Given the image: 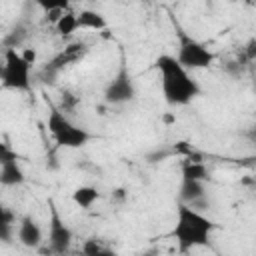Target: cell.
Wrapping results in <instances>:
<instances>
[{"label":"cell","instance_id":"1","mask_svg":"<svg viewBox=\"0 0 256 256\" xmlns=\"http://www.w3.org/2000/svg\"><path fill=\"white\" fill-rule=\"evenodd\" d=\"M214 230H216V222L206 214H202L198 208L188 206L184 202L176 204V216L170 236L176 242L180 254H188L196 248L210 246Z\"/></svg>","mask_w":256,"mask_h":256},{"label":"cell","instance_id":"2","mask_svg":"<svg viewBox=\"0 0 256 256\" xmlns=\"http://www.w3.org/2000/svg\"><path fill=\"white\" fill-rule=\"evenodd\" d=\"M154 64L158 70L162 96L170 106H188L194 98L200 96L202 88L198 80L176 60V56L162 54Z\"/></svg>","mask_w":256,"mask_h":256},{"label":"cell","instance_id":"13","mask_svg":"<svg viewBox=\"0 0 256 256\" xmlns=\"http://www.w3.org/2000/svg\"><path fill=\"white\" fill-rule=\"evenodd\" d=\"M56 32L64 38V36H72L74 32H78V12H72L70 8L60 16V20L54 24Z\"/></svg>","mask_w":256,"mask_h":256},{"label":"cell","instance_id":"7","mask_svg":"<svg viewBox=\"0 0 256 256\" xmlns=\"http://www.w3.org/2000/svg\"><path fill=\"white\" fill-rule=\"evenodd\" d=\"M26 180L24 170L18 162L16 152H12L6 144L2 146V156H0V182L2 186H20Z\"/></svg>","mask_w":256,"mask_h":256},{"label":"cell","instance_id":"6","mask_svg":"<svg viewBox=\"0 0 256 256\" xmlns=\"http://www.w3.org/2000/svg\"><path fill=\"white\" fill-rule=\"evenodd\" d=\"M48 206H50V216H48V238H46L48 248L46 250L52 256H64L72 246L74 234L70 226L64 222V218L60 216L54 200H48Z\"/></svg>","mask_w":256,"mask_h":256},{"label":"cell","instance_id":"17","mask_svg":"<svg viewBox=\"0 0 256 256\" xmlns=\"http://www.w3.org/2000/svg\"><path fill=\"white\" fill-rule=\"evenodd\" d=\"M248 136H250V138H252V140L256 142V126H252V128H250V132H248Z\"/></svg>","mask_w":256,"mask_h":256},{"label":"cell","instance_id":"10","mask_svg":"<svg viewBox=\"0 0 256 256\" xmlns=\"http://www.w3.org/2000/svg\"><path fill=\"white\" fill-rule=\"evenodd\" d=\"M182 200L184 204L188 206H194L196 208V202L204 198V182L202 180H190V178H182Z\"/></svg>","mask_w":256,"mask_h":256},{"label":"cell","instance_id":"14","mask_svg":"<svg viewBox=\"0 0 256 256\" xmlns=\"http://www.w3.org/2000/svg\"><path fill=\"white\" fill-rule=\"evenodd\" d=\"M82 254H84V256H116L114 252L108 250L106 244H102V242L96 240V238H90V240L84 242V246H82Z\"/></svg>","mask_w":256,"mask_h":256},{"label":"cell","instance_id":"9","mask_svg":"<svg viewBox=\"0 0 256 256\" xmlns=\"http://www.w3.org/2000/svg\"><path fill=\"white\" fill-rule=\"evenodd\" d=\"M16 236H18V242L26 248H38L44 242V232L32 216L20 218V222L16 226Z\"/></svg>","mask_w":256,"mask_h":256},{"label":"cell","instance_id":"12","mask_svg":"<svg viewBox=\"0 0 256 256\" xmlns=\"http://www.w3.org/2000/svg\"><path fill=\"white\" fill-rule=\"evenodd\" d=\"M108 28L106 18L96 10H80L78 12V30H104Z\"/></svg>","mask_w":256,"mask_h":256},{"label":"cell","instance_id":"16","mask_svg":"<svg viewBox=\"0 0 256 256\" xmlns=\"http://www.w3.org/2000/svg\"><path fill=\"white\" fill-rule=\"evenodd\" d=\"M22 56L26 58V62H28L30 66H34V64H36V50H34V48H26V50L22 52Z\"/></svg>","mask_w":256,"mask_h":256},{"label":"cell","instance_id":"3","mask_svg":"<svg viewBox=\"0 0 256 256\" xmlns=\"http://www.w3.org/2000/svg\"><path fill=\"white\" fill-rule=\"evenodd\" d=\"M46 128L50 132V136L54 138V142L60 146V148H70V150H76V148H82L90 142L92 134L74 124L66 112L58 106H50L48 110V116H46Z\"/></svg>","mask_w":256,"mask_h":256},{"label":"cell","instance_id":"11","mask_svg":"<svg viewBox=\"0 0 256 256\" xmlns=\"http://www.w3.org/2000/svg\"><path fill=\"white\" fill-rule=\"evenodd\" d=\"M98 198H100L98 188L96 186H88V184L86 186H78L72 192V202L82 210H90L94 206V202H98Z\"/></svg>","mask_w":256,"mask_h":256},{"label":"cell","instance_id":"5","mask_svg":"<svg viewBox=\"0 0 256 256\" xmlns=\"http://www.w3.org/2000/svg\"><path fill=\"white\" fill-rule=\"evenodd\" d=\"M214 52L208 50L202 42L180 30L178 34V50H176V60L186 68V70H202L212 66L214 62Z\"/></svg>","mask_w":256,"mask_h":256},{"label":"cell","instance_id":"4","mask_svg":"<svg viewBox=\"0 0 256 256\" xmlns=\"http://www.w3.org/2000/svg\"><path fill=\"white\" fill-rule=\"evenodd\" d=\"M30 64L18 52L16 48H6L4 50V62H2V88L6 90H16V92H28L32 88L30 80Z\"/></svg>","mask_w":256,"mask_h":256},{"label":"cell","instance_id":"8","mask_svg":"<svg viewBox=\"0 0 256 256\" xmlns=\"http://www.w3.org/2000/svg\"><path fill=\"white\" fill-rule=\"evenodd\" d=\"M134 94H136V88H134L132 78H130V74L126 70H120L116 74V78L106 86V92H104L106 102H110V104L128 102V100L134 98Z\"/></svg>","mask_w":256,"mask_h":256},{"label":"cell","instance_id":"15","mask_svg":"<svg viewBox=\"0 0 256 256\" xmlns=\"http://www.w3.org/2000/svg\"><path fill=\"white\" fill-rule=\"evenodd\" d=\"M184 178H190V180H202L204 182V176H206V168L202 164H186L184 170H182Z\"/></svg>","mask_w":256,"mask_h":256}]
</instances>
